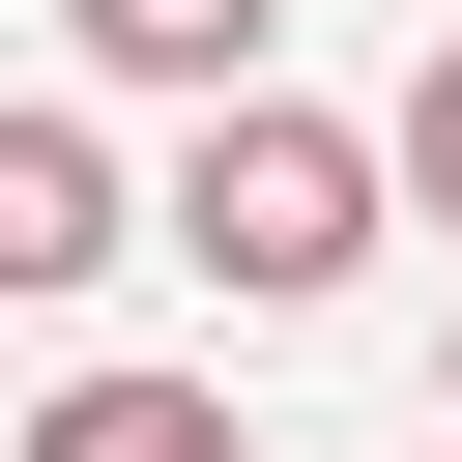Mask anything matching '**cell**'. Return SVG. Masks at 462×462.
<instances>
[{
  "label": "cell",
  "mask_w": 462,
  "mask_h": 462,
  "mask_svg": "<svg viewBox=\"0 0 462 462\" xmlns=\"http://www.w3.org/2000/svg\"><path fill=\"white\" fill-rule=\"evenodd\" d=\"M375 231H404V202H375V116H289V87H202V144H173V202H144V260H202L231 318H318Z\"/></svg>",
  "instance_id": "1"
},
{
  "label": "cell",
  "mask_w": 462,
  "mask_h": 462,
  "mask_svg": "<svg viewBox=\"0 0 462 462\" xmlns=\"http://www.w3.org/2000/svg\"><path fill=\"white\" fill-rule=\"evenodd\" d=\"M87 260H144V202H116V144L0 87V318H29V289H87Z\"/></svg>",
  "instance_id": "2"
},
{
  "label": "cell",
  "mask_w": 462,
  "mask_h": 462,
  "mask_svg": "<svg viewBox=\"0 0 462 462\" xmlns=\"http://www.w3.org/2000/svg\"><path fill=\"white\" fill-rule=\"evenodd\" d=\"M87 29V87H260L289 58V0H58Z\"/></svg>",
  "instance_id": "3"
},
{
  "label": "cell",
  "mask_w": 462,
  "mask_h": 462,
  "mask_svg": "<svg viewBox=\"0 0 462 462\" xmlns=\"http://www.w3.org/2000/svg\"><path fill=\"white\" fill-rule=\"evenodd\" d=\"M202 433H231V404H202V375H58V404H29V433H0V462H202Z\"/></svg>",
  "instance_id": "4"
},
{
  "label": "cell",
  "mask_w": 462,
  "mask_h": 462,
  "mask_svg": "<svg viewBox=\"0 0 462 462\" xmlns=\"http://www.w3.org/2000/svg\"><path fill=\"white\" fill-rule=\"evenodd\" d=\"M375 202H433V231H462V29L404 58V116H375Z\"/></svg>",
  "instance_id": "5"
},
{
  "label": "cell",
  "mask_w": 462,
  "mask_h": 462,
  "mask_svg": "<svg viewBox=\"0 0 462 462\" xmlns=\"http://www.w3.org/2000/svg\"><path fill=\"white\" fill-rule=\"evenodd\" d=\"M202 462H260V433H202Z\"/></svg>",
  "instance_id": "6"
},
{
  "label": "cell",
  "mask_w": 462,
  "mask_h": 462,
  "mask_svg": "<svg viewBox=\"0 0 462 462\" xmlns=\"http://www.w3.org/2000/svg\"><path fill=\"white\" fill-rule=\"evenodd\" d=\"M433 433H462V375H433Z\"/></svg>",
  "instance_id": "7"
},
{
  "label": "cell",
  "mask_w": 462,
  "mask_h": 462,
  "mask_svg": "<svg viewBox=\"0 0 462 462\" xmlns=\"http://www.w3.org/2000/svg\"><path fill=\"white\" fill-rule=\"evenodd\" d=\"M433 462H462V433H433Z\"/></svg>",
  "instance_id": "8"
}]
</instances>
